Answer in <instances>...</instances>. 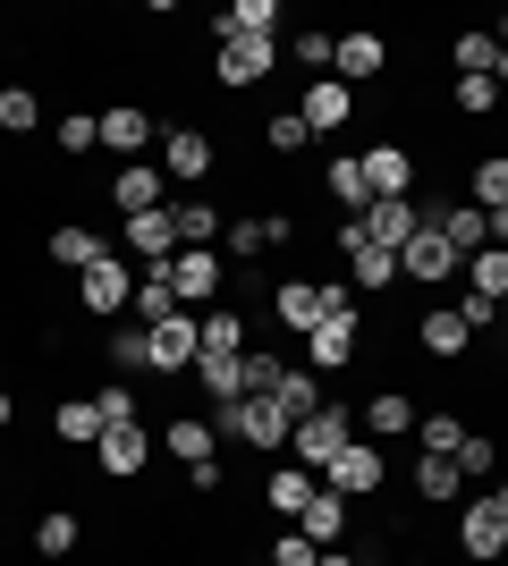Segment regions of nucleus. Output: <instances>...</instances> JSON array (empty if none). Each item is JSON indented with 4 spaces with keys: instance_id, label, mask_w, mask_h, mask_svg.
Returning <instances> with one entry per match:
<instances>
[{
    "instance_id": "79ce46f5",
    "label": "nucleus",
    "mask_w": 508,
    "mask_h": 566,
    "mask_svg": "<svg viewBox=\"0 0 508 566\" xmlns=\"http://www.w3.org/2000/svg\"><path fill=\"white\" fill-rule=\"evenodd\" d=\"M466 473L449 465V457H415V499H458Z\"/></svg>"
},
{
    "instance_id": "58836bf2",
    "label": "nucleus",
    "mask_w": 508,
    "mask_h": 566,
    "mask_svg": "<svg viewBox=\"0 0 508 566\" xmlns=\"http://www.w3.org/2000/svg\"><path fill=\"white\" fill-rule=\"evenodd\" d=\"M466 287H475V296H491V305H500V296H508V245H484V254L466 262Z\"/></svg>"
},
{
    "instance_id": "c03bdc74",
    "label": "nucleus",
    "mask_w": 508,
    "mask_h": 566,
    "mask_svg": "<svg viewBox=\"0 0 508 566\" xmlns=\"http://www.w3.org/2000/svg\"><path fill=\"white\" fill-rule=\"evenodd\" d=\"M212 237H220V212L187 195V203H178V245H212Z\"/></svg>"
},
{
    "instance_id": "9b49d317",
    "label": "nucleus",
    "mask_w": 508,
    "mask_h": 566,
    "mask_svg": "<svg viewBox=\"0 0 508 566\" xmlns=\"http://www.w3.org/2000/svg\"><path fill=\"white\" fill-rule=\"evenodd\" d=\"M356 338H364V305H339L331 322L305 338V364H322V373H348V364H356Z\"/></svg>"
},
{
    "instance_id": "3c124183",
    "label": "nucleus",
    "mask_w": 508,
    "mask_h": 566,
    "mask_svg": "<svg viewBox=\"0 0 508 566\" xmlns=\"http://www.w3.org/2000/svg\"><path fill=\"white\" fill-rule=\"evenodd\" d=\"M271 566H322V549H314V542H305V533L289 524V533L271 542Z\"/></svg>"
},
{
    "instance_id": "49530a36",
    "label": "nucleus",
    "mask_w": 508,
    "mask_h": 566,
    "mask_svg": "<svg viewBox=\"0 0 508 566\" xmlns=\"http://www.w3.org/2000/svg\"><path fill=\"white\" fill-rule=\"evenodd\" d=\"M263 144H271V153H305L314 136H305V118H297V111H271L263 118Z\"/></svg>"
},
{
    "instance_id": "4468645a",
    "label": "nucleus",
    "mask_w": 508,
    "mask_h": 566,
    "mask_svg": "<svg viewBox=\"0 0 508 566\" xmlns=\"http://www.w3.org/2000/svg\"><path fill=\"white\" fill-rule=\"evenodd\" d=\"M339 254H348V287L356 296H390V280H398V254H382V245H364L356 229H331Z\"/></svg>"
},
{
    "instance_id": "37998d69",
    "label": "nucleus",
    "mask_w": 508,
    "mask_h": 566,
    "mask_svg": "<svg viewBox=\"0 0 508 566\" xmlns=\"http://www.w3.org/2000/svg\"><path fill=\"white\" fill-rule=\"evenodd\" d=\"M415 440H424V457H458L466 423H458V415H415Z\"/></svg>"
},
{
    "instance_id": "c85d7f7f",
    "label": "nucleus",
    "mask_w": 508,
    "mask_h": 566,
    "mask_svg": "<svg viewBox=\"0 0 508 566\" xmlns=\"http://www.w3.org/2000/svg\"><path fill=\"white\" fill-rule=\"evenodd\" d=\"M364 440H398V431H415V398H398V389H382V398L356 415Z\"/></svg>"
},
{
    "instance_id": "e433bc0d",
    "label": "nucleus",
    "mask_w": 508,
    "mask_h": 566,
    "mask_svg": "<svg viewBox=\"0 0 508 566\" xmlns=\"http://www.w3.org/2000/svg\"><path fill=\"white\" fill-rule=\"evenodd\" d=\"M271 398H280V415H289V423H305V415H314V406H322V380H314V373H297V364H289Z\"/></svg>"
},
{
    "instance_id": "6e6d98bb",
    "label": "nucleus",
    "mask_w": 508,
    "mask_h": 566,
    "mask_svg": "<svg viewBox=\"0 0 508 566\" xmlns=\"http://www.w3.org/2000/svg\"><path fill=\"white\" fill-rule=\"evenodd\" d=\"M322 566H356V558H339V549H322Z\"/></svg>"
},
{
    "instance_id": "20e7f679",
    "label": "nucleus",
    "mask_w": 508,
    "mask_h": 566,
    "mask_svg": "<svg viewBox=\"0 0 508 566\" xmlns=\"http://www.w3.org/2000/svg\"><path fill=\"white\" fill-rule=\"evenodd\" d=\"M382 482H390V457H382V440H364V431L322 465V491H339V499H373Z\"/></svg>"
},
{
    "instance_id": "603ef678",
    "label": "nucleus",
    "mask_w": 508,
    "mask_h": 566,
    "mask_svg": "<svg viewBox=\"0 0 508 566\" xmlns=\"http://www.w3.org/2000/svg\"><path fill=\"white\" fill-rule=\"evenodd\" d=\"M458 322H466V331H475V338H484L491 322H500V305H491V296H475V287H466V296H458Z\"/></svg>"
},
{
    "instance_id": "1a4fd4ad",
    "label": "nucleus",
    "mask_w": 508,
    "mask_h": 566,
    "mask_svg": "<svg viewBox=\"0 0 508 566\" xmlns=\"http://www.w3.org/2000/svg\"><path fill=\"white\" fill-rule=\"evenodd\" d=\"M382 69H390V43L373 34V25H348V34L331 43V76L339 85H373Z\"/></svg>"
},
{
    "instance_id": "423d86ee",
    "label": "nucleus",
    "mask_w": 508,
    "mask_h": 566,
    "mask_svg": "<svg viewBox=\"0 0 508 566\" xmlns=\"http://www.w3.org/2000/svg\"><path fill=\"white\" fill-rule=\"evenodd\" d=\"M76 305L102 313V322H111V313H127V305H136V271H127L120 254H102L94 271H76Z\"/></svg>"
},
{
    "instance_id": "ea45409f",
    "label": "nucleus",
    "mask_w": 508,
    "mask_h": 566,
    "mask_svg": "<svg viewBox=\"0 0 508 566\" xmlns=\"http://www.w3.org/2000/svg\"><path fill=\"white\" fill-rule=\"evenodd\" d=\"M475 212H508V153L475 161Z\"/></svg>"
},
{
    "instance_id": "a878e982",
    "label": "nucleus",
    "mask_w": 508,
    "mask_h": 566,
    "mask_svg": "<svg viewBox=\"0 0 508 566\" xmlns=\"http://www.w3.org/2000/svg\"><path fill=\"white\" fill-rule=\"evenodd\" d=\"M322 195H331V203H348V220H356L364 203H373V187H364V161H356V153L322 161Z\"/></svg>"
},
{
    "instance_id": "bb28decb",
    "label": "nucleus",
    "mask_w": 508,
    "mask_h": 566,
    "mask_svg": "<svg viewBox=\"0 0 508 566\" xmlns=\"http://www.w3.org/2000/svg\"><path fill=\"white\" fill-rule=\"evenodd\" d=\"M297 533H305L314 549H331L339 533H348V499H339V491H314V499H305V516H297Z\"/></svg>"
},
{
    "instance_id": "7c9ffc66",
    "label": "nucleus",
    "mask_w": 508,
    "mask_h": 566,
    "mask_svg": "<svg viewBox=\"0 0 508 566\" xmlns=\"http://www.w3.org/2000/svg\"><path fill=\"white\" fill-rule=\"evenodd\" d=\"M102 254H111V245H102L94 229H76V220H60V229H51V262H69V271H94Z\"/></svg>"
},
{
    "instance_id": "f03ea898",
    "label": "nucleus",
    "mask_w": 508,
    "mask_h": 566,
    "mask_svg": "<svg viewBox=\"0 0 508 566\" xmlns=\"http://www.w3.org/2000/svg\"><path fill=\"white\" fill-rule=\"evenodd\" d=\"M348 440H356V415H348V406H331V398H322L314 415H305V423L289 431V465L322 473V465H331L339 449H348Z\"/></svg>"
},
{
    "instance_id": "9d476101",
    "label": "nucleus",
    "mask_w": 508,
    "mask_h": 566,
    "mask_svg": "<svg viewBox=\"0 0 508 566\" xmlns=\"http://www.w3.org/2000/svg\"><path fill=\"white\" fill-rule=\"evenodd\" d=\"M348 229H356L364 245H382V254H398V245H407V237L424 229V203H415V195H407V203H364V212L348 220Z\"/></svg>"
},
{
    "instance_id": "a18cd8bd",
    "label": "nucleus",
    "mask_w": 508,
    "mask_h": 566,
    "mask_svg": "<svg viewBox=\"0 0 508 566\" xmlns=\"http://www.w3.org/2000/svg\"><path fill=\"white\" fill-rule=\"evenodd\" d=\"M94 415H102V431H111V423H136V389H127V380H102V389H94Z\"/></svg>"
},
{
    "instance_id": "de8ad7c7",
    "label": "nucleus",
    "mask_w": 508,
    "mask_h": 566,
    "mask_svg": "<svg viewBox=\"0 0 508 566\" xmlns=\"http://www.w3.org/2000/svg\"><path fill=\"white\" fill-rule=\"evenodd\" d=\"M331 43H339L331 25H305V34H297L289 51H297V69H314V76H322V69H331Z\"/></svg>"
},
{
    "instance_id": "b1692460",
    "label": "nucleus",
    "mask_w": 508,
    "mask_h": 566,
    "mask_svg": "<svg viewBox=\"0 0 508 566\" xmlns=\"http://www.w3.org/2000/svg\"><path fill=\"white\" fill-rule=\"evenodd\" d=\"M314 491H322V473H305V465H280V473L263 482V507H271V516H289V524H297Z\"/></svg>"
},
{
    "instance_id": "f704fd0d",
    "label": "nucleus",
    "mask_w": 508,
    "mask_h": 566,
    "mask_svg": "<svg viewBox=\"0 0 508 566\" xmlns=\"http://www.w3.org/2000/svg\"><path fill=\"white\" fill-rule=\"evenodd\" d=\"M195 331H204V355H246V322H238L229 305L195 313Z\"/></svg>"
},
{
    "instance_id": "412c9836",
    "label": "nucleus",
    "mask_w": 508,
    "mask_h": 566,
    "mask_svg": "<svg viewBox=\"0 0 508 566\" xmlns=\"http://www.w3.org/2000/svg\"><path fill=\"white\" fill-rule=\"evenodd\" d=\"M500 542H508V516L491 507V499H475V507L458 516V549H466V558H491V566H500Z\"/></svg>"
},
{
    "instance_id": "864d4df0",
    "label": "nucleus",
    "mask_w": 508,
    "mask_h": 566,
    "mask_svg": "<svg viewBox=\"0 0 508 566\" xmlns=\"http://www.w3.org/2000/svg\"><path fill=\"white\" fill-rule=\"evenodd\" d=\"M9 423H18V398H9V389H0V431H9Z\"/></svg>"
},
{
    "instance_id": "5701e85b",
    "label": "nucleus",
    "mask_w": 508,
    "mask_h": 566,
    "mask_svg": "<svg viewBox=\"0 0 508 566\" xmlns=\"http://www.w3.org/2000/svg\"><path fill=\"white\" fill-rule=\"evenodd\" d=\"M127 313H136L145 331L169 322V313H187V305H178V287H169V262H145V271H136V305H127Z\"/></svg>"
},
{
    "instance_id": "4be33fe9",
    "label": "nucleus",
    "mask_w": 508,
    "mask_h": 566,
    "mask_svg": "<svg viewBox=\"0 0 508 566\" xmlns=\"http://www.w3.org/2000/svg\"><path fill=\"white\" fill-rule=\"evenodd\" d=\"M127 254H145V262H169V254H178V203L127 220Z\"/></svg>"
},
{
    "instance_id": "39448f33",
    "label": "nucleus",
    "mask_w": 508,
    "mask_h": 566,
    "mask_svg": "<svg viewBox=\"0 0 508 566\" xmlns=\"http://www.w3.org/2000/svg\"><path fill=\"white\" fill-rule=\"evenodd\" d=\"M271 69H280V43H271V34H238V43H220V51H212V76L229 85V94L263 85Z\"/></svg>"
},
{
    "instance_id": "2eb2a0df",
    "label": "nucleus",
    "mask_w": 508,
    "mask_h": 566,
    "mask_svg": "<svg viewBox=\"0 0 508 566\" xmlns=\"http://www.w3.org/2000/svg\"><path fill=\"white\" fill-rule=\"evenodd\" d=\"M94 457H102V473H111V482H136V473L153 465V431L145 423H111L94 440Z\"/></svg>"
},
{
    "instance_id": "cd10ccee",
    "label": "nucleus",
    "mask_w": 508,
    "mask_h": 566,
    "mask_svg": "<svg viewBox=\"0 0 508 566\" xmlns=\"http://www.w3.org/2000/svg\"><path fill=\"white\" fill-rule=\"evenodd\" d=\"M271 25H280V0H229V9L212 18V34L238 43V34H271Z\"/></svg>"
},
{
    "instance_id": "6ab92c4d",
    "label": "nucleus",
    "mask_w": 508,
    "mask_h": 566,
    "mask_svg": "<svg viewBox=\"0 0 508 566\" xmlns=\"http://www.w3.org/2000/svg\"><path fill=\"white\" fill-rule=\"evenodd\" d=\"M348 111H356V85H339V76H314V85H305V102H297L305 136H331V127H348Z\"/></svg>"
},
{
    "instance_id": "c9c22d12",
    "label": "nucleus",
    "mask_w": 508,
    "mask_h": 566,
    "mask_svg": "<svg viewBox=\"0 0 508 566\" xmlns=\"http://www.w3.org/2000/svg\"><path fill=\"white\" fill-rule=\"evenodd\" d=\"M0 127H9V136H34V127H43V94H34V85H0Z\"/></svg>"
},
{
    "instance_id": "0eeeda50",
    "label": "nucleus",
    "mask_w": 508,
    "mask_h": 566,
    "mask_svg": "<svg viewBox=\"0 0 508 566\" xmlns=\"http://www.w3.org/2000/svg\"><path fill=\"white\" fill-rule=\"evenodd\" d=\"M212 136H204V127H169L162 136V178L169 187H204V178H212Z\"/></svg>"
},
{
    "instance_id": "5fc2aeb1",
    "label": "nucleus",
    "mask_w": 508,
    "mask_h": 566,
    "mask_svg": "<svg viewBox=\"0 0 508 566\" xmlns=\"http://www.w3.org/2000/svg\"><path fill=\"white\" fill-rule=\"evenodd\" d=\"M491 507H500V516H508V482H500V491H491Z\"/></svg>"
},
{
    "instance_id": "f8f14e48",
    "label": "nucleus",
    "mask_w": 508,
    "mask_h": 566,
    "mask_svg": "<svg viewBox=\"0 0 508 566\" xmlns=\"http://www.w3.org/2000/svg\"><path fill=\"white\" fill-rule=\"evenodd\" d=\"M356 161H364V187H373V203H407V195H415V161H407V144H364Z\"/></svg>"
},
{
    "instance_id": "f3484780",
    "label": "nucleus",
    "mask_w": 508,
    "mask_h": 566,
    "mask_svg": "<svg viewBox=\"0 0 508 566\" xmlns=\"http://www.w3.org/2000/svg\"><path fill=\"white\" fill-rule=\"evenodd\" d=\"M111 203H120V220L162 212V203H169V178H162V169H145V161H120V169H111Z\"/></svg>"
},
{
    "instance_id": "f257e3e1",
    "label": "nucleus",
    "mask_w": 508,
    "mask_h": 566,
    "mask_svg": "<svg viewBox=\"0 0 508 566\" xmlns=\"http://www.w3.org/2000/svg\"><path fill=\"white\" fill-rule=\"evenodd\" d=\"M212 431L220 440H246V449H289V415H280V398H229L212 406Z\"/></svg>"
},
{
    "instance_id": "a19ab883",
    "label": "nucleus",
    "mask_w": 508,
    "mask_h": 566,
    "mask_svg": "<svg viewBox=\"0 0 508 566\" xmlns=\"http://www.w3.org/2000/svg\"><path fill=\"white\" fill-rule=\"evenodd\" d=\"M449 465H458L466 482H484V473H500V440H491V431H466V440H458V457H449Z\"/></svg>"
},
{
    "instance_id": "393cba45",
    "label": "nucleus",
    "mask_w": 508,
    "mask_h": 566,
    "mask_svg": "<svg viewBox=\"0 0 508 566\" xmlns=\"http://www.w3.org/2000/svg\"><path fill=\"white\" fill-rule=\"evenodd\" d=\"M415 338H424V355H440V364L475 347V331H466V322H458V305H433V313H424V322H415Z\"/></svg>"
},
{
    "instance_id": "bf43d9fd",
    "label": "nucleus",
    "mask_w": 508,
    "mask_h": 566,
    "mask_svg": "<svg viewBox=\"0 0 508 566\" xmlns=\"http://www.w3.org/2000/svg\"><path fill=\"white\" fill-rule=\"evenodd\" d=\"M500 313H508V296H500Z\"/></svg>"
},
{
    "instance_id": "13d9d810",
    "label": "nucleus",
    "mask_w": 508,
    "mask_h": 566,
    "mask_svg": "<svg viewBox=\"0 0 508 566\" xmlns=\"http://www.w3.org/2000/svg\"><path fill=\"white\" fill-rule=\"evenodd\" d=\"M500 566H508V542H500Z\"/></svg>"
},
{
    "instance_id": "8fccbe9b",
    "label": "nucleus",
    "mask_w": 508,
    "mask_h": 566,
    "mask_svg": "<svg viewBox=\"0 0 508 566\" xmlns=\"http://www.w3.org/2000/svg\"><path fill=\"white\" fill-rule=\"evenodd\" d=\"M458 111H466V118L500 111V85H491V76H458Z\"/></svg>"
},
{
    "instance_id": "2f4dec72",
    "label": "nucleus",
    "mask_w": 508,
    "mask_h": 566,
    "mask_svg": "<svg viewBox=\"0 0 508 566\" xmlns=\"http://www.w3.org/2000/svg\"><path fill=\"white\" fill-rule=\"evenodd\" d=\"M51 440H69V449H94V440H102L94 398H69V406H60V415H51Z\"/></svg>"
},
{
    "instance_id": "6e6552de",
    "label": "nucleus",
    "mask_w": 508,
    "mask_h": 566,
    "mask_svg": "<svg viewBox=\"0 0 508 566\" xmlns=\"http://www.w3.org/2000/svg\"><path fill=\"white\" fill-rule=\"evenodd\" d=\"M220 280H229V262L212 254V245H178L169 254V287H178V305H204V296H220Z\"/></svg>"
},
{
    "instance_id": "7ed1b4c3",
    "label": "nucleus",
    "mask_w": 508,
    "mask_h": 566,
    "mask_svg": "<svg viewBox=\"0 0 508 566\" xmlns=\"http://www.w3.org/2000/svg\"><path fill=\"white\" fill-rule=\"evenodd\" d=\"M339 305H356V287H348V280H339V287H331V280H289V287H271V313H280L289 331H305V338H314Z\"/></svg>"
},
{
    "instance_id": "4d7b16f0",
    "label": "nucleus",
    "mask_w": 508,
    "mask_h": 566,
    "mask_svg": "<svg viewBox=\"0 0 508 566\" xmlns=\"http://www.w3.org/2000/svg\"><path fill=\"white\" fill-rule=\"evenodd\" d=\"M500 51H508V9H500Z\"/></svg>"
},
{
    "instance_id": "4c0bfd02",
    "label": "nucleus",
    "mask_w": 508,
    "mask_h": 566,
    "mask_svg": "<svg viewBox=\"0 0 508 566\" xmlns=\"http://www.w3.org/2000/svg\"><path fill=\"white\" fill-rule=\"evenodd\" d=\"M111 364H120V373H153V331L145 322H120V331H111Z\"/></svg>"
},
{
    "instance_id": "473e14b6",
    "label": "nucleus",
    "mask_w": 508,
    "mask_h": 566,
    "mask_svg": "<svg viewBox=\"0 0 508 566\" xmlns=\"http://www.w3.org/2000/svg\"><path fill=\"white\" fill-rule=\"evenodd\" d=\"M271 245H289V220H238V229H229V262H255V254H271Z\"/></svg>"
},
{
    "instance_id": "aec40b11",
    "label": "nucleus",
    "mask_w": 508,
    "mask_h": 566,
    "mask_svg": "<svg viewBox=\"0 0 508 566\" xmlns=\"http://www.w3.org/2000/svg\"><path fill=\"white\" fill-rule=\"evenodd\" d=\"M162 449L178 457V465H212V449H220L212 415H169V423H162Z\"/></svg>"
},
{
    "instance_id": "ddd939ff",
    "label": "nucleus",
    "mask_w": 508,
    "mask_h": 566,
    "mask_svg": "<svg viewBox=\"0 0 508 566\" xmlns=\"http://www.w3.org/2000/svg\"><path fill=\"white\" fill-rule=\"evenodd\" d=\"M449 271H458V245H449L440 229H415L407 245H398V280H415V287H440Z\"/></svg>"
},
{
    "instance_id": "dca6fc26",
    "label": "nucleus",
    "mask_w": 508,
    "mask_h": 566,
    "mask_svg": "<svg viewBox=\"0 0 508 566\" xmlns=\"http://www.w3.org/2000/svg\"><path fill=\"white\" fill-rule=\"evenodd\" d=\"M195 364H204V331H195V313L153 322V373H195Z\"/></svg>"
},
{
    "instance_id": "c756f323",
    "label": "nucleus",
    "mask_w": 508,
    "mask_h": 566,
    "mask_svg": "<svg viewBox=\"0 0 508 566\" xmlns=\"http://www.w3.org/2000/svg\"><path fill=\"white\" fill-rule=\"evenodd\" d=\"M195 380H204V398H212V406L246 398V355H204V364H195Z\"/></svg>"
},
{
    "instance_id": "72a5a7b5",
    "label": "nucleus",
    "mask_w": 508,
    "mask_h": 566,
    "mask_svg": "<svg viewBox=\"0 0 508 566\" xmlns=\"http://www.w3.org/2000/svg\"><path fill=\"white\" fill-rule=\"evenodd\" d=\"M76 542H85V524H76L69 507H43V516H34V549H43V558H69Z\"/></svg>"
},
{
    "instance_id": "a211bd4d",
    "label": "nucleus",
    "mask_w": 508,
    "mask_h": 566,
    "mask_svg": "<svg viewBox=\"0 0 508 566\" xmlns=\"http://www.w3.org/2000/svg\"><path fill=\"white\" fill-rule=\"evenodd\" d=\"M145 144H162V127H153V111L145 102H111V111H102V153H145Z\"/></svg>"
},
{
    "instance_id": "09e8293b",
    "label": "nucleus",
    "mask_w": 508,
    "mask_h": 566,
    "mask_svg": "<svg viewBox=\"0 0 508 566\" xmlns=\"http://www.w3.org/2000/svg\"><path fill=\"white\" fill-rule=\"evenodd\" d=\"M94 144H102V118L94 111H69V118H60V153H94Z\"/></svg>"
}]
</instances>
